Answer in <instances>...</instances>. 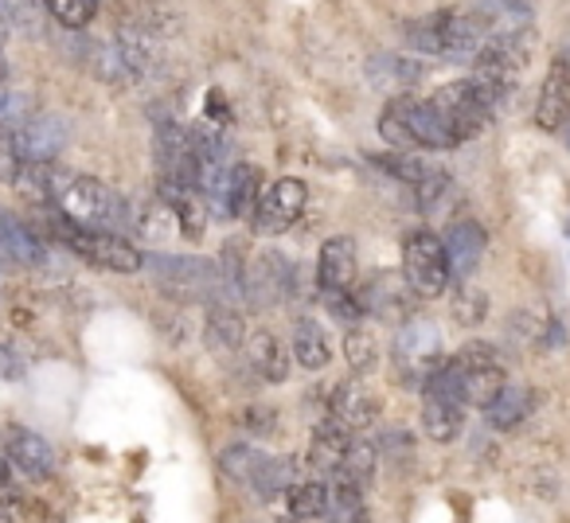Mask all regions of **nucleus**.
<instances>
[{
	"label": "nucleus",
	"mask_w": 570,
	"mask_h": 523,
	"mask_svg": "<svg viewBox=\"0 0 570 523\" xmlns=\"http://www.w3.org/2000/svg\"><path fill=\"white\" fill-rule=\"evenodd\" d=\"M380 134L395 149H458V134L438 114V106L422 98H391L380 114Z\"/></svg>",
	"instance_id": "nucleus-1"
},
{
	"label": "nucleus",
	"mask_w": 570,
	"mask_h": 523,
	"mask_svg": "<svg viewBox=\"0 0 570 523\" xmlns=\"http://www.w3.org/2000/svg\"><path fill=\"white\" fill-rule=\"evenodd\" d=\"M406 43L426 56H476L489 43V24L481 12H434L406 24Z\"/></svg>",
	"instance_id": "nucleus-2"
},
{
	"label": "nucleus",
	"mask_w": 570,
	"mask_h": 523,
	"mask_svg": "<svg viewBox=\"0 0 570 523\" xmlns=\"http://www.w3.org/2000/svg\"><path fill=\"white\" fill-rule=\"evenodd\" d=\"M500 98L504 95H500L497 87H489L484 79L469 75V79H458V82H450V87L434 90L430 102H434L438 114L450 121V129L458 134V141H469V137H476V134L489 129Z\"/></svg>",
	"instance_id": "nucleus-3"
},
{
	"label": "nucleus",
	"mask_w": 570,
	"mask_h": 523,
	"mask_svg": "<svg viewBox=\"0 0 570 523\" xmlns=\"http://www.w3.org/2000/svg\"><path fill=\"white\" fill-rule=\"evenodd\" d=\"M56 235L59 243L71 246L79 258L95 262V266H102V270H114V274H137L145 266V254L137 250L134 243H126L121 235H110V230L102 227H82V223H71L63 211L56 207Z\"/></svg>",
	"instance_id": "nucleus-4"
},
{
	"label": "nucleus",
	"mask_w": 570,
	"mask_h": 523,
	"mask_svg": "<svg viewBox=\"0 0 570 523\" xmlns=\"http://www.w3.org/2000/svg\"><path fill=\"white\" fill-rule=\"evenodd\" d=\"M465 387L453 367V359H442L434 375L422 383V426L434 442H453L465 426Z\"/></svg>",
	"instance_id": "nucleus-5"
},
{
	"label": "nucleus",
	"mask_w": 570,
	"mask_h": 523,
	"mask_svg": "<svg viewBox=\"0 0 570 523\" xmlns=\"http://www.w3.org/2000/svg\"><path fill=\"white\" fill-rule=\"evenodd\" d=\"M51 207H59L67 219L82 223V227H102V223H110L118 215V199H114V191L102 180L82 172H67V168H56Z\"/></svg>",
	"instance_id": "nucleus-6"
},
{
	"label": "nucleus",
	"mask_w": 570,
	"mask_h": 523,
	"mask_svg": "<svg viewBox=\"0 0 570 523\" xmlns=\"http://www.w3.org/2000/svg\"><path fill=\"white\" fill-rule=\"evenodd\" d=\"M395 375L403 387H422L430 375L442 367V333H438L434 320L411 317L395 336Z\"/></svg>",
	"instance_id": "nucleus-7"
},
{
	"label": "nucleus",
	"mask_w": 570,
	"mask_h": 523,
	"mask_svg": "<svg viewBox=\"0 0 570 523\" xmlns=\"http://www.w3.org/2000/svg\"><path fill=\"white\" fill-rule=\"evenodd\" d=\"M403 278L419 297H442L450 286V254L434 230H411L403 238Z\"/></svg>",
	"instance_id": "nucleus-8"
},
{
	"label": "nucleus",
	"mask_w": 570,
	"mask_h": 523,
	"mask_svg": "<svg viewBox=\"0 0 570 523\" xmlns=\"http://www.w3.org/2000/svg\"><path fill=\"white\" fill-rule=\"evenodd\" d=\"M453 367H458V375H461V387H465L469 406H481V411L508 383V372H504V364H500L492 344H465V348L453 356Z\"/></svg>",
	"instance_id": "nucleus-9"
},
{
	"label": "nucleus",
	"mask_w": 570,
	"mask_h": 523,
	"mask_svg": "<svg viewBox=\"0 0 570 523\" xmlns=\"http://www.w3.org/2000/svg\"><path fill=\"white\" fill-rule=\"evenodd\" d=\"M476 79H484L489 87H497L500 95L520 82L523 67H528V43L520 40V32H504V36H489L481 51L473 56Z\"/></svg>",
	"instance_id": "nucleus-10"
},
{
	"label": "nucleus",
	"mask_w": 570,
	"mask_h": 523,
	"mask_svg": "<svg viewBox=\"0 0 570 523\" xmlns=\"http://www.w3.org/2000/svg\"><path fill=\"white\" fill-rule=\"evenodd\" d=\"M305 211V184L294 180V176H282L274 180L254 204V230L258 235H282L289 230Z\"/></svg>",
	"instance_id": "nucleus-11"
},
{
	"label": "nucleus",
	"mask_w": 570,
	"mask_h": 523,
	"mask_svg": "<svg viewBox=\"0 0 570 523\" xmlns=\"http://www.w3.org/2000/svg\"><path fill=\"white\" fill-rule=\"evenodd\" d=\"M567 121H570V59L554 56L535 102V126L543 134H559V129H567Z\"/></svg>",
	"instance_id": "nucleus-12"
},
{
	"label": "nucleus",
	"mask_w": 570,
	"mask_h": 523,
	"mask_svg": "<svg viewBox=\"0 0 570 523\" xmlns=\"http://www.w3.org/2000/svg\"><path fill=\"white\" fill-rule=\"evenodd\" d=\"M153 274H157L168 294H184V297L212 294L215 282H219V270H215L212 262H199V258H153Z\"/></svg>",
	"instance_id": "nucleus-13"
},
{
	"label": "nucleus",
	"mask_w": 570,
	"mask_h": 523,
	"mask_svg": "<svg viewBox=\"0 0 570 523\" xmlns=\"http://www.w3.org/2000/svg\"><path fill=\"white\" fill-rule=\"evenodd\" d=\"M317 286L325 297L333 294H348L356 289V243L348 235H336L321 246V262H317Z\"/></svg>",
	"instance_id": "nucleus-14"
},
{
	"label": "nucleus",
	"mask_w": 570,
	"mask_h": 523,
	"mask_svg": "<svg viewBox=\"0 0 570 523\" xmlns=\"http://www.w3.org/2000/svg\"><path fill=\"white\" fill-rule=\"evenodd\" d=\"M17 149L20 160H56L67 145V126L59 118H24L17 129Z\"/></svg>",
	"instance_id": "nucleus-15"
},
{
	"label": "nucleus",
	"mask_w": 570,
	"mask_h": 523,
	"mask_svg": "<svg viewBox=\"0 0 570 523\" xmlns=\"http://www.w3.org/2000/svg\"><path fill=\"white\" fill-rule=\"evenodd\" d=\"M356 297H360V305H364V313H375V317H383V320H399V317H406V313H411V305H414V297H419V294H414L406 278L380 274V278L367 282Z\"/></svg>",
	"instance_id": "nucleus-16"
},
{
	"label": "nucleus",
	"mask_w": 570,
	"mask_h": 523,
	"mask_svg": "<svg viewBox=\"0 0 570 523\" xmlns=\"http://www.w3.org/2000/svg\"><path fill=\"white\" fill-rule=\"evenodd\" d=\"M9 461L24 476H32V481H48V476L56 473V453H51V445L24 426L9 430Z\"/></svg>",
	"instance_id": "nucleus-17"
},
{
	"label": "nucleus",
	"mask_w": 570,
	"mask_h": 523,
	"mask_svg": "<svg viewBox=\"0 0 570 523\" xmlns=\"http://www.w3.org/2000/svg\"><path fill=\"white\" fill-rule=\"evenodd\" d=\"M442 243H445V254H450V274L465 282L469 274L481 266V254H484V243H489V238H484L481 223L461 219V223H453L450 235H445Z\"/></svg>",
	"instance_id": "nucleus-18"
},
{
	"label": "nucleus",
	"mask_w": 570,
	"mask_h": 523,
	"mask_svg": "<svg viewBox=\"0 0 570 523\" xmlns=\"http://www.w3.org/2000/svg\"><path fill=\"white\" fill-rule=\"evenodd\" d=\"M328 414H333L341 426L348 430H364L375 422V414H380V403H375V395L364 387L360 379H348L344 387L333 391V403H328Z\"/></svg>",
	"instance_id": "nucleus-19"
},
{
	"label": "nucleus",
	"mask_w": 570,
	"mask_h": 523,
	"mask_svg": "<svg viewBox=\"0 0 570 523\" xmlns=\"http://www.w3.org/2000/svg\"><path fill=\"white\" fill-rule=\"evenodd\" d=\"M246 359H250V367L266 383L289 379V348H285L274 333H266V328H258V333L246 336Z\"/></svg>",
	"instance_id": "nucleus-20"
},
{
	"label": "nucleus",
	"mask_w": 570,
	"mask_h": 523,
	"mask_svg": "<svg viewBox=\"0 0 570 523\" xmlns=\"http://www.w3.org/2000/svg\"><path fill=\"white\" fill-rule=\"evenodd\" d=\"M352 430L348 426H341V422H325V426H317V434H313V442H309V465L317 468V473H325V476H336L341 473V465H344V457H348V450H352Z\"/></svg>",
	"instance_id": "nucleus-21"
},
{
	"label": "nucleus",
	"mask_w": 570,
	"mask_h": 523,
	"mask_svg": "<svg viewBox=\"0 0 570 523\" xmlns=\"http://www.w3.org/2000/svg\"><path fill=\"white\" fill-rule=\"evenodd\" d=\"M0 254L17 266H40L43 262V246L36 238V230L28 223H20L12 211L0 207Z\"/></svg>",
	"instance_id": "nucleus-22"
},
{
	"label": "nucleus",
	"mask_w": 570,
	"mask_h": 523,
	"mask_svg": "<svg viewBox=\"0 0 570 523\" xmlns=\"http://www.w3.org/2000/svg\"><path fill=\"white\" fill-rule=\"evenodd\" d=\"M531 411H535V391L520 387V383H504V387L492 395V403L484 406V418L497 430H512V426H520Z\"/></svg>",
	"instance_id": "nucleus-23"
},
{
	"label": "nucleus",
	"mask_w": 570,
	"mask_h": 523,
	"mask_svg": "<svg viewBox=\"0 0 570 523\" xmlns=\"http://www.w3.org/2000/svg\"><path fill=\"white\" fill-rule=\"evenodd\" d=\"M204 191L191 188V184H176V180H160V199L176 211L180 219V230L188 238H199L204 235V223H207V211H204Z\"/></svg>",
	"instance_id": "nucleus-24"
},
{
	"label": "nucleus",
	"mask_w": 570,
	"mask_h": 523,
	"mask_svg": "<svg viewBox=\"0 0 570 523\" xmlns=\"http://www.w3.org/2000/svg\"><path fill=\"white\" fill-rule=\"evenodd\" d=\"M294 359L305 367V372H321V367H328V359H333V348H328L325 328H321L313 317L297 320V328H294Z\"/></svg>",
	"instance_id": "nucleus-25"
},
{
	"label": "nucleus",
	"mask_w": 570,
	"mask_h": 523,
	"mask_svg": "<svg viewBox=\"0 0 570 523\" xmlns=\"http://www.w3.org/2000/svg\"><path fill=\"white\" fill-rule=\"evenodd\" d=\"M258 184H262V172L254 165H235L227 176V188H223V199H227V215H235V219H243L246 211H254V204H258Z\"/></svg>",
	"instance_id": "nucleus-26"
},
{
	"label": "nucleus",
	"mask_w": 570,
	"mask_h": 523,
	"mask_svg": "<svg viewBox=\"0 0 570 523\" xmlns=\"http://www.w3.org/2000/svg\"><path fill=\"white\" fill-rule=\"evenodd\" d=\"M285 500H289V515L297 520H321L328 515V484L325 481H302L285 489Z\"/></svg>",
	"instance_id": "nucleus-27"
},
{
	"label": "nucleus",
	"mask_w": 570,
	"mask_h": 523,
	"mask_svg": "<svg viewBox=\"0 0 570 523\" xmlns=\"http://www.w3.org/2000/svg\"><path fill=\"white\" fill-rule=\"evenodd\" d=\"M328 515L333 520H360L364 515V484L348 476H333L328 484Z\"/></svg>",
	"instance_id": "nucleus-28"
},
{
	"label": "nucleus",
	"mask_w": 570,
	"mask_h": 523,
	"mask_svg": "<svg viewBox=\"0 0 570 523\" xmlns=\"http://www.w3.org/2000/svg\"><path fill=\"white\" fill-rule=\"evenodd\" d=\"M250 484L262 492V496H277L294 484V461L289 457H266L258 465V473L250 476Z\"/></svg>",
	"instance_id": "nucleus-29"
},
{
	"label": "nucleus",
	"mask_w": 570,
	"mask_h": 523,
	"mask_svg": "<svg viewBox=\"0 0 570 523\" xmlns=\"http://www.w3.org/2000/svg\"><path fill=\"white\" fill-rule=\"evenodd\" d=\"M372 165L375 168H383V172H391L395 180H403V184H414L419 188L422 180H426L434 168L426 165V160H419V157H411V152H391V157H372Z\"/></svg>",
	"instance_id": "nucleus-30"
},
{
	"label": "nucleus",
	"mask_w": 570,
	"mask_h": 523,
	"mask_svg": "<svg viewBox=\"0 0 570 523\" xmlns=\"http://www.w3.org/2000/svg\"><path fill=\"white\" fill-rule=\"evenodd\" d=\"M243 344V325L230 309H215L207 320V348L212 352H230Z\"/></svg>",
	"instance_id": "nucleus-31"
},
{
	"label": "nucleus",
	"mask_w": 570,
	"mask_h": 523,
	"mask_svg": "<svg viewBox=\"0 0 570 523\" xmlns=\"http://www.w3.org/2000/svg\"><path fill=\"white\" fill-rule=\"evenodd\" d=\"M48 12L63 28L79 32V28H87L98 17V0H48Z\"/></svg>",
	"instance_id": "nucleus-32"
},
{
	"label": "nucleus",
	"mask_w": 570,
	"mask_h": 523,
	"mask_svg": "<svg viewBox=\"0 0 570 523\" xmlns=\"http://www.w3.org/2000/svg\"><path fill=\"white\" fill-rule=\"evenodd\" d=\"M344 359L352 364V372H372L375 359H380V352H375V336L364 333V328H352V333L344 336Z\"/></svg>",
	"instance_id": "nucleus-33"
},
{
	"label": "nucleus",
	"mask_w": 570,
	"mask_h": 523,
	"mask_svg": "<svg viewBox=\"0 0 570 523\" xmlns=\"http://www.w3.org/2000/svg\"><path fill=\"white\" fill-rule=\"evenodd\" d=\"M262 461H266V453L254 450V445H230V450L223 453V468H227L235 481H250Z\"/></svg>",
	"instance_id": "nucleus-34"
},
{
	"label": "nucleus",
	"mask_w": 570,
	"mask_h": 523,
	"mask_svg": "<svg viewBox=\"0 0 570 523\" xmlns=\"http://www.w3.org/2000/svg\"><path fill=\"white\" fill-rule=\"evenodd\" d=\"M372 473H375V450L367 442H352L348 457H344V465L336 476H348V481H356V484H367Z\"/></svg>",
	"instance_id": "nucleus-35"
},
{
	"label": "nucleus",
	"mask_w": 570,
	"mask_h": 523,
	"mask_svg": "<svg viewBox=\"0 0 570 523\" xmlns=\"http://www.w3.org/2000/svg\"><path fill=\"white\" fill-rule=\"evenodd\" d=\"M484 313H489V297L473 286H461L458 297H453V317H458L461 325H481Z\"/></svg>",
	"instance_id": "nucleus-36"
},
{
	"label": "nucleus",
	"mask_w": 570,
	"mask_h": 523,
	"mask_svg": "<svg viewBox=\"0 0 570 523\" xmlns=\"http://www.w3.org/2000/svg\"><path fill=\"white\" fill-rule=\"evenodd\" d=\"M24 168L20 160V149H17V137H12L9 126H0V184H12Z\"/></svg>",
	"instance_id": "nucleus-37"
},
{
	"label": "nucleus",
	"mask_w": 570,
	"mask_h": 523,
	"mask_svg": "<svg viewBox=\"0 0 570 523\" xmlns=\"http://www.w3.org/2000/svg\"><path fill=\"white\" fill-rule=\"evenodd\" d=\"M28 118V106L24 98L9 95V90L0 87V126H20V121Z\"/></svg>",
	"instance_id": "nucleus-38"
},
{
	"label": "nucleus",
	"mask_w": 570,
	"mask_h": 523,
	"mask_svg": "<svg viewBox=\"0 0 570 523\" xmlns=\"http://www.w3.org/2000/svg\"><path fill=\"white\" fill-rule=\"evenodd\" d=\"M9 36H12V20H9V12L0 9V48L9 43Z\"/></svg>",
	"instance_id": "nucleus-39"
},
{
	"label": "nucleus",
	"mask_w": 570,
	"mask_h": 523,
	"mask_svg": "<svg viewBox=\"0 0 570 523\" xmlns=\"http://www.w3.org/2000/svg\"><path fill=\"white\" fill-rule=\"evenodd\" d=\"M0 484H9V461L0 457Z\"/></svg>",
	"instance_id": "nucleus-40"
},
{
	"label": "nucleus",
	"mask_w": 570,
	"mask_h": 523,
	"mask_svg": "<svg viewBox=\"0 0 570 523\" xmlns=\"http://www.w3.org/2000/svg\"><path fill=\"white\" fill-rule=\"evenodd\" d=\"M9 79V63H4V59H0V82Z\"/></svg>",
	"instance_id": "nucleus-41"
},
{
	"label": "nucleus",
	"mask_w": 570,
	"mask_h": 523,
	"mask_svg": "<svg viewBox=\"0 0 570 523\" xmlns=\"http://www.w3.org/2000/svg\"><path fill=\"white\" fill-rule=\"evenodd\" d=\"M504 4H520V0H504Z\"/></svg>",
	"instance_id": "nucleus-42"
},
{
	"label": "nucleus",
	"mask_w": 570,
	"mask_h": 523,
	"mask_svg": "<svg viewBox=\"0 0 570 523\" xmlns=\"http://www.w3.org/2000/svg\"><path fill=\"white\" fill-rule=\"evenodd\" d=\"M567 235H570V227H567Z\"/></svg>",
	"instance_id": "nucleus-43"
}]
</instances>
